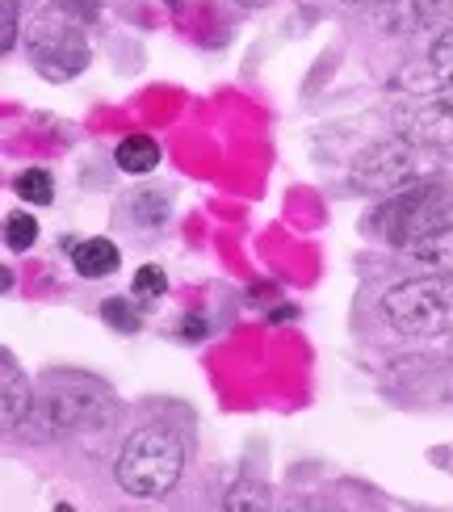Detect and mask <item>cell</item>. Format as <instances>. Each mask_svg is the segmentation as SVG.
Masks as SVG:
<instances>
[{
    "mask_svg": "<svg viewBox=\"0 0 453 512\" xmlns=\"http://www.w3.org/2000/svg\"><path fill=\"white\" fill-rule=\"evenodd\" d=\"M185 475V437L168 424H143L122 441L114 479L135 500H164Z\"/></svg>",
    "mask_w": 453,
    "mask_h": 512,
    "instance_id": "6da1fadb",
    "label": "cell"
},
{
    "mask_svg": "<svg viewBox=\"0 0 453 512\" xmlns=\"http://www.w3.org/2000/svg\"><path fill=\"white\" fill-rule=\"evenodd\" d=\"M118 420V403L110 387L97 378H84L72 370H59L42 378V395L34 399V424L55 437L68 433H101Z\"/></svg>",
    "mask_w": 453,
    "mask_h": 512,
    "instance_id": "7a4b0ae2",
    "label": "cell"
},
{
    "mask_svg": "<svg viewBox=\"0 0 453 512\" xmlns=\"http://www.w3.org/2000/svg\"><path fill=\"white\" fill-rule=\"evenodd\" d=\"M445 223H453V189L433 177L386 194L370 215V231L391 248H407L412 240L428 236V231H437Z\"/></svg>",
    "mask_w": 453,
    "mask_h": 512,
    "instance_id": "3957f363",
    "label": "cell"
},
{
    "mask_svg": "<svg viewBox=\"0 0 453 512\" xmlns=\"http://www.w3.org/2000/svg\"><path fill=\"white\" fill-rule=\"evenodd\" d=\"M382 319L399 336L453 332V273H420L382 294Z\"/></svg>",
    "mask_w": 453,
    "mask_h": 512,
    "instance_id": "277c9868",
    "label": "cell"
},
{
    "mask_svg": "<svg viewBox=\"0 0 453 512\" xmlns=\"http://www.w3.org/2000/svg\"><path fill=\"white\" fill-rule=\"evenodd\" d=\"M433 173H437L433 147L399 135V139L365 147V152L357 156V164H353V173H349V185L357 189V194H395V189H403V185L428 181Z\"/></svg>",
    "mask_w": 453,
    "mask_h": 512,
    "instance_id": "5b68a950",
    "label": "cell"
},
{
    "mask_svg": "<svg viewBox=\"0 0 453 512\" xmlns=\"http://www.w3.org/2000/svg\"><path fill=\"white\" fill-rule=\"evenodd\" d=\"M26 55L34 63V72L42 80H72L89 68V38H84V21L63 13V9H47L34 17V26L26 34Z\"/></svg>",
    "mask_w": 453,
    "mask_h": 512,
    "instance_id": "8992f818",
    "label": "cell"
},
{
    "mask_svg": "<svg viewBox=\"0 0 453 512\" xmlns=\"http://www.w3.org/2000/svg\"><path fill=\"white\" fill-rule=\"evenodd\" d=\"M403 135L416 139L433 152H449L453 147V84H445L441 93H433L428 101H420L403 122Z\"/></svg>",
    "mask_w": 453,
    "mask_h": 512,
    "instance_id": "52a82bcc",
    "label": "cell"
},
{
    "mask_svg": "<svg viewBox=\"0 0 453 512\" xmlns=\"http://www.w3.org/2000/svg\"><path fill=\"white\" fill-rule=\"evenodd\" d=\"M382 5H391L386 30H416V26L453 21V0H382Z\"/></svg>",
    "mask_w": 453,
    "mask_h": 512,
    "instance_id": "ba28073f",
    "label": "cell"
},
{
    "mask_svg": "<svg viewBox=\"0 0 453 512\" xmlns=\"http://www.w3.org/2000/svg\"><path fill=\"white\" fill-rule=\"evenodd\" d=\"M0 387H5V429L13 433L21 420L30 416L34 395H30V378L21 374L13 353H0Z\"/></svg>",
    "mask_w": 453,
    "mask_h": 512,
    "instance_id": "9c48e42d",
    "label": "cell"
},
{
    "mask_svg": "<svg viewBox=\"0 0 453 512\" xmlns=\"http://www.w3.org/2000/svg\"><path fill=\"white\" fill-rule=\"evenodd\" d=\"M412 261H420L428 273H453V223L437 227V231H428V236L412 240L403 248Z\"/></svg>",
    "mask_w": 453,
    "mask_h": 512,
    "instance_id": "30bf717a",
    "label": "cell"
},
{
    "mask_svg": "<svg viewBox=\"0 0 453 512\" xmlns=\"http://www.w3.org/2000/svg\"><path fill=\"white\" fill-rule=\"evenodd\" d=\"M72 261H76V273L80 277H89V282H97V277H110L114 269H118V248H114V240H101V236H93V240H84V244H76L72 248Z\"/></svg>",
    "mask_w": 453,
    "mask_h": 512,
    "instance_id": "8fae6325",
    "label": "cell"
},
{
    "mask_svg": "<svg viewBox=\"0 0 453 512\" xmlns=\"http://www.w3.org/2000/svg\"><path fill=\"white\" fill-rule=\"evenodd\" d=\"M160 160H164V152H160V143L151 139V135H126L118 143V152H114V164L122 168V173H131V177L156 173Z\"/></svg>",
    "mask_w": 453,
    "mask_h": 512,
    "instance_id": "7c38bea8",
    "label": "cell"
},
{
    "mask_svg": "<svg viewBox=\"0 0 453 512\" xmlns=\"http://www.w3.org/2000/svg\"><path fill=\"white\" fill-rule=\"evenodd\" d=\"M13 189H17V194L26 198V202H34V206H47V202L55 198V181H51L47 168H26V173H17Z\"/></svg>",
    "mask_w": 453,
    "mask_h": 512,
    "instance_id": "4fadbf2b",
    "label": "cell"
},
{
    "mask_svg": "<svg viewBox=\"0 0 453 512\" xmlns=\"http://www.w3.org/2000/svg\"><path fill=\"white\" fill-rule=\"evenodd\" d=\"M101 319L110 324L114 332H139V311H135V303H126V298H105L101 303Z\"/></svg>",
    "mask_w": 453,
    "mask_h": 512,
    "instance_id": "5bb4252c",
    "label": "cell"
},
{
    "mask_svg": "<svg viewBox=\"0 0 453 512\" xmlns=\"http://www.w3.org/2000/svg\"><path fill=\"white\" fill-rule=\"evenodd\" d=\"M131 290L139 294V303H160V298L168 294V277H164V269H160V265H143V269L135 273Z\"/></svg>",
    "mask_w": 453,
    "mask_h": 512,
    "instance_id": "9a60e30c",
    "label": "cell"
},
{
    "mask_svg": "<svg viewBox=\"0 0 453 512\" xmlns=\"http://www.w3.org/2000/svg\"><path fill=\"white\" fill-rule=\"evenodd\" d=\"M34 240H38V223H34V215H9L5 219V244L13 248V252H26V248H34Z\"/></svg>",
    "mask_w": 453,
    "mask_h": 512,
    "instance_id": "2e32d148",
    "label": "cell"
},
{
    "mask_svg": "<svg viewBox=\"0 0 453 512\" xmlns=\"http://www.w3.org/2000/svg\"><path fill=\"white\" fill-rule=\"evenodd\" d=\"M168 210H172V202H168L164 194L156 198V189H139V194H135V219H139L143 227L164 223V219H168Z\"/></svg>",
    "mask_w": 453,
    "mask_h": 512,
    "instance_id": "e0dca14e",
    "label": "cell"
},
{
    "mask_svg": "<svg viewBox=\"0 0 453 512\" xmlns=\"http://www.w3.org/2000/svg\"><path fill=\"white\" fill-rule=\"evenodd\" d=\"M433 72L441 76V84H453V26L433 42Z\"/></svg>",
    "mask_w": 453,
    "mask_h": 512,
    "instance_id": "ac0fdd59",
    "label": "cell"
},
{
    "mask_svg": "<svg viewBox=\"0 0 453 512\" xmlns=\"http://www.w3.org/2000/svg\"><path fill=\"white\" fill-rule=\"evenodd\" d=\"M0 9H5V17H0V51L13 55L17 51V13H21V0H0Z\"/></svg>",
    "mask_w": 453,
    "mask_h": 512,
    "instance_id": "d6986e66",
    "label": "cell"
},
{
    "mask_svg": "<svg viewBox=\"0 0 453 512\" xmlns=\"http://www.w3.org/2000/svg\"><path fill=\"white\" fill-rule=\"evenodd\" d=\"M55 9H63V13H72V17H80L84 26L97 17V9H101V0H51Z\"/></svg>",
    "mask_w": 453,
    "mask_h": 512,
    "instance_id": "ffe728a7",
    "label": "cell"
},
{
    "mask_svg": "<svg viewBox=\"0 0 453 512\" xmlns=\"http://www.w3.org/2000/svg\"><path fill=\"white\" fill-rule=\"evenodd\" d=\"M240 9H261V5H269V0H235Z\"/></svg>",
    "mask_w": 453,
    "mask_h": 512,
    "instance_id": "44dd1931",
    "label": "cell"
},
{
    "mask_svg": "<svg viewBox=\"0 0 453 512\" xmlns=\"http://www.w3.org/2000/svg\"><path fill=\"white\" fill-rule=\"evenodd\" d=\"M344 5H382V0H344Z\"/></svg>",
    "mask_w": 453,
    "mask_h": 512,
    "instance_id": "7402d4cb",
    "label": "cell"
},
{
    "mask_svg": "<svg viewBox=\"0 0 453 512\" xmlns=\"http://www.w3.org/2000/svg\"><path fill=\"white\" fill-rule=\"evenodd\" d=\"M449 361H453V332H449Z\"/></svg>",
    "mask_w": 453,
    "mask_h": 512,
    "instance_id": "603a6c76",
    "label": "cell"
}]
</instances>
